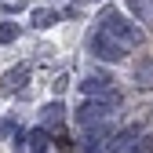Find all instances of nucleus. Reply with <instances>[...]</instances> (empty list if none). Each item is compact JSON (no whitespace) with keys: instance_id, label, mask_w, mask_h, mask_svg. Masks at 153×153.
Segmentation results:
<instances>
[{"instance_id":"f257e3e1","label":"nucleus","mask_w":153,"mask_h":153,"mask_svg":"<svg viewBox=\"0 0 153 153\" xmlns=\"http://www.w3.org/2000/svg\"><path fill=\"white\" fill-rule=\"evenodd\" d=\"M99 29H102V33H109L113 40H120L124 48H128V44H139V40H142V29H139L135 22H131V18H124L117 7H106V11L99 15Z\"/></svg>"},{"instance_id":"f03ea898","label":"nucleus","mask_w":153,"mask_h":153,"mask_svg":"<svg viewBox=\"0 0 153 153\" xmlns=\"http://www.w3.org/2000/svg\"><path fill=\"white\" fill-rule=\"evenodd\" d=\"M113 113V106L106 102H91V99H80V106H76V124H80L84 131H95V135H102V128H106V117Z\"/></svg>"},{"instance_id":"7ed1b4c3","label":"nucleus","mask_w":153,"mask_h":153,"mask_svg":"<svg viewBox=\"0 0 153 153\" xmlns=\"http://www.w3.org/2000/svg\"><path fill=\"white\" fill-rule=\"evenodd\" d=\"M80 99L117 106V102H120V95H117V88H113V80H106V76H88V80L80 84Z\"/></svg>"},{"instance_id":"20e7f679","label":"nucleus","mask_w":153,"mask_h":153,"mask_svg":"<svg viewBox=\"0 0 153 153\" xmlns=\"http://www.w3.org/2000/svg\"><path fill=\"white\" fill-rule=\"evenodd\" d=\"M91 55H95V59H102V62H120L124 55H128V48H124L120 40H113L109 33L99 29V33L91 36Z\"/></svg>"},{"instance_id":"39448f33","label":"nucleus","mask_w":153,"mask_h":153,"mask_svg":"<svg viewBox=\"0 0 153 153\" xmlns=\"http://www.w3.org/2000/svg\"><path fill=\"white\" fill-rule=\"evenodd\" d=\"M139 131H142L139 124H131V128H124L120 135H117V139L109 142V153H142V146L135 142V139H139Z\"/></svg>"},{"instance_id":"423d86ee","label":"nucleus","mask_w":153,"mask_h":153,"mask_svg":"<svg viewBox=\"0 0 153 153\" xmlns=\"http://www.w3.org/2000/svg\"><path fill=\"white\" fill-rule=\"evenodd\" d=\"M26 80H29V66H26V62H18V66H11L4 76H0V91H4V95H15Z\"/></svg>"},{"instance_id":"0eeeda50","label":"nucleus","mask_w":153,"mask_h":153,"mask_svg":"<svg viewBox=\"0 0 153 153\" xmlns=\"http://www.w3.org/2000/svg\"><path fill=\"white\" fill-rule=\"evenodd\" d=\"M18 149L22 153H48V128H33L18 139Z\"/></svg>"},{"instance_id":"6e6552de","label":"nucleus","mask_w":153,"mask_h":153,"mask_svg":"<svg viewBox=\"0 0 153 153\" xmlns=\"http://www.w3.org/2000/svg\"><path fill=\"white\" fill-rule=\"evenodd\" d=\"M59 22V11L55 7H36L33 15H29V26H36V29H48V26H55Z\"/></svg>"},{"instance_id":"1a4fd4ad","label":"nucleus","mask_w":153,"mask_h":153,"mask_svg":"<svg viewBox=\"0 0 153 153\" xmlns=\"http://www.w3.org/2000/svg\"><path fill=\"white\" fill-rule=\"evenodd\" d=\"M62 117H66V106H62L59 99H55L51 106H44V124H48V128H51V124L59 128V124H62Z\"/></svg>"},{"instance_id":"9d476101","label":"nucleus","mask_w":153,"mask_h":153,"mask_svg":"<svg viewBox=\"0 0 153 153\" xmlns=\"http://www.w3.org/2000/svg\"><path fill=\"white\" fill-rule=\"evenodd\" d=\"M18 33H22V26L4 22V26H0V44H15V40H18Z\"/></svg>"},{"instance_id":"9b49d317","label":"nucleus","mask_w":153,"mask_h":153,"mask_svg":"<svg viewBox=\"0 0 153 153\" xmlns=\"http://www.w3.org/2000/svg\"><path fill=\"white\" fill-rule=\"evenodd\" d=\"M84 153H102V142H99V135H95V139H88V142H84Z\"/></svg>"},{"instance_id":"f8f14e48","label":"nucleus","mask_w":153,"mask_h":153,"mask_svg":"<svg viewBox=\"0 0 153 153\" xmlns=\"http://www.w3.org/2000/svg\"><path fill=\"white\" fill-rule=\"evenodd\" d=\"M51 88H55V95H62V91H66V88H69V76H66V73H62V76H59V80H55V84H51Z\"/></svg>"},{"instance_id":"ddd939ff","label":"nucleus","mask_w":153,"mask_h":153,"mask_svg":"<svg viewBox=\"0 0 153 153\" xmlns=\"http://www.w3.org/2000/svg\"><path fill=\"white\" fill-rule=\"evenodd\" d=\"M128 11H131V15H146V7H142V0H128Z\"/></svg>"},{"instance_id":"4468645a","label":"nucleus","mask_w":153,"mask_h":153,"mask_svg":"<svg viewBox=\"0 0 153 153\" xmlns=\"http://www.w3.org/2000/svg\"><path fill=\"white\" fill-rule=\"evenodd\" d=\"M73 4H88V0H73Z\"/></svg>"}]
</instances>
